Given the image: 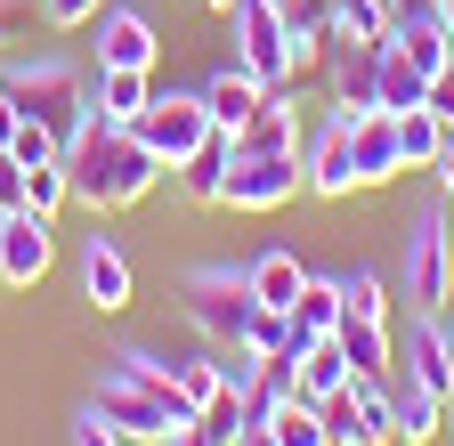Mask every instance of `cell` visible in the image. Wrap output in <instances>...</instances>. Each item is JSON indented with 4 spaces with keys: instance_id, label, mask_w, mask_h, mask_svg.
I'll return each mask as SVG.
<instances>
[{
    "instance_id": "obj_1",
    "label": "cell",
    "mask_w": 454,
    "mask_h": 446,
    "mask_svg": "<svg viewBox=\"0 0 454 446\" xmlns=\"http://www.w3.org/2000/svg\"><path fill=\"white\" fill-rule=\"evenodd\" d=\"M66 179H74V203H82V211H130V203L154 195L162 162H154V146H146L130 122L90 114V122L66 138Z\"/></svg>"
},
{
    "instance_id": "obj_2",
    "label": "cell",
    "mask_w": 454,
    "mask_h": 446,
    "mask_svg": "<svg viewBox=\"0 0 454 446\" xmlns=\"http://www.w3.org/2000/svg\"><path fill=\"white\" fill-rule=\"evenodd\" d=\"M0 98H9L25 122H41L57 146L90 122V74L66 66V58H33V66H17V74H0Z\"/></svg>"
},
{
    "instance_id": "obj_3",
    "label": "cell",
    "mask_w": 454,
    "mask_h": 446,
    "mask_svg": "<svg viewBox=\"0 0 454 446\" xmlns=\"http://www.w3.org/2000/svg\"><path fill=\"white\" fill-rule=\"evenodd\" d=\"M252 276L244 268H195L187 276V325L203 333L211 349H244V325H252Z\"/></svg>"
},
{
    "instance_id": "obj_4",
    "label": "cell",
    "mask_w": 454,
    "mask_h": 446,
    "mask_svg": "<svg viewBox=\"0 0 454 446\" xmlns=\"http://www.w3.org/2000/svg\"><path fill=\"white\" fill-rule=\"evenodd\" d=\"M406 301H414V317H438L454 301V228H446V203L414 211V228H406Z\"/></svg>"
},
{
    "instance_id": "obj_5",
    "label": "cell",
    "mask_w": 454,
    "mask_h": 446,
    "mask_svg": "<svg viewBox=\"0 0 454 446\" xmlns=\"http://www.w3.org/2000/svg\"><path fill=\"white\" fill-rule=\"evenodd\" d=\"M130 130L154 146V162H162V171H179V162H187V154H195L219 122H211L203 90H154V98H146V114H138Z\"/></svg>"
},
{
    "instance_id": "obj_6",
    "label": "cell",
    "mask_w": 454,
    "mask_h": 446,
    "mask_svg": "<svg viewBox=\"0 0 454 446\" xmlns=\"http://www.w3.org/2000/svg\"><path fill=\"white\" fill-rule=\"evenodd\" d=\"M227 33H236V66H252L268 90H293V25H284L276 0H236Z\"/></svg>"
},
{
    "instance_id": "obj_7",
    "label": "cell",
    "mask_w": 454,
    "mask_h": 446,
    "mask_svg": "<svg viewBox=\"0 0 454 446\" xmlns=\"http://www.w3.org/2000/svg\"><path fill=\"white\" fill-rule=\"evenodd\" d=\"M293 195H309V179H301V154H236L227 162V211H252V219H268V211H284Z\"/></svg>"
},
{
    "instance_id": "obj_8",
    "label": "cell",
    "mask_w": 454,
    "mask_h": 446,
    "mask_svg": "<svg viewBox=\"0 0 454 446\" xmlns=\"http://www.w3.org/2000/svg\"><path fill=\"white\" fill-rule=\"evenodd\" d=\"M90 406H98V414H106L114 430H122L130 446H170V438H179V430H187V422H179V414H170L162 398H146V389H138V381H122V373H106Z\"/></svg>"
},
{
    "instance_id": "obj_9",
    "label": "cell",
    "mask_w": 454,
    "mask_h": 446,
    "mask_svg": "<svg viewBox=\"0 0 454 446\" xmlns=\"http://www.w3.org/2000/svg\"><path fill=\"white\" fill-rule=\"evenodd\" d=\"M57 268V228H49V211H9L0 219V285H17V293H33L41 276Z\"/></svg>"
},
{
    "instance_id": "obj_10",
    "label": "cell",
    "mask_w": 454,
    "mask_h": 446,
    "mask_svg": "<svg viewBox=\"0 0 454 446\" xmlns=\"http://www.w3.org/2000/svg\"><path fill=\"white\" fill-rule=\"evenodd\" d=\"M301 179H309V195H325V203L357 195V162H349V114H333L325 130H309V138H301Z\"/></svg>"
},
{
    "instance_id": "obj_11",
    "label": "cell",
    "mask_w": 454,
    "mask_h": 446,
    "mask_svg": "<svg viewBox=\"0 0 454 446\" xmlns=\"http://www.w3.org/2000/svg\"><path fill=\"white\" fill-rule=\"evenodd\" d=\"M349 162H357V187H389L397 171H406L389 106H365V114H349Z\"/></svg>"
},
{
    "instance_id": "obj_12",
    "label": "cell",
    "mask_w": 454,
    "mask_h": 446,
    "mask_svg": "<svg viewBox=\"0 0 454 446\" xmlns=\"http://www.w3.org/2000/svg\"><path fill=\"white\" fill-rule=\"evenodd\" d=\"M130 293H138L130 252L114 236H82V301H98V317H114V309H130Z\"/></svg>"
},
{
    "instance_id": "obj_13",
    "label": "cell",
    "mask_w": 454,
    "mask_h": 446,
    "mask_svg": "<svg viewBox=\"0 0 454 446\" xmlns=\"http://www.w3.org/2000/svg\"><path fill=\"white\" fill-rule=\"evenodd\" d=\"M260 98H268V82H260L252 66H236V58L203 74V106H211V122H219L227 138H236V130H244V122L260 114Z\"/></svg>"
},
{
    "instance_id": "obj_14",
    "label": "cell",
    "mask_w": 454,
    "mask_h": 446,
    "mask_svg": "<svg viewBox=\"0 0 454 446\" xmlns=\"http://www.w3.org/2000/svg\"><path fill=\"white\" fill-rule=\"evenodd\" d=\"M98 66H138V74H154V66H162L154 25H146L138 9H106V17H98Z\"/></svg>"
},
{
    "instance_id": "obj_15",
    "label": "cell",
    "mask_w": 454,
    "mask_h": 446,
    "mask_svg": "<svg viewBox=\"0 0 454 446\" xmlns=\"http://www.w3.org/2000/svg\"><path fill=\"white\" fill-rule=\"evenodd\" d=\"M301 114H293V90H268L260 98V114L236 130V154H301Z\"/></svg>"
},
{
    "instance_id": "obj_16",
    "label": "cell",
    "mask_w": 454,
    "mask_h": 446,
    "mask_svg": "<svg viewBox=\"0 0 454 446\" xmlns=\"http://www.w3.org/2000/svg\"><path fill=\"white\" fill-rule=\"evenodd\" d=\"M397 373H414V381H430V389L454 398V357H446V325L438 317H414L397 333Z\"/></svg>"
},
{
    "instance_id": "obj_17",
    "label": "cell",
    "mask_w": 454,
    "mask_h": 446,
    "mask_svg": "<svg viewBox=\"0 0 454 446\" xmlns=\"http://www.w3.org/2000/svg\"><path fill=\"white\" fill-rule=\"evenodd\" d=\"M389 406H397V446H430L446 430V389L414 381V373H397L389 381Z\"/></svg>"
},
{
    "instance_id": "obj_18",
    "label": "cell",
    "mask_w": 454,
    "mask_h": 446,
    "mask_svg": "<svg viewBox=\"0 0 454 446\" xmlns=\"http://www.w3.org/2000/svg\"><path fill=\"white\" fill-rule=\"evenodd\" d=\"M146 98H154V74H138V66H98L90 74V114H106V122H138Z\"/></svg>"
},
{
    "instance_id": "obj_19",
    "label": "cell",
    "mask_w": 454,
    "mask_h": 446,
    "mask_svg": "<svg viewBox=\"0 0 454 446\" xmlns=\"http://www.w3.org/2000/svg\"><path fill=\"white\" fill-rule=\"evenodd\" d=\"M333 341H340V357H349V373H397V333L381 317H349L340 309Z\"/></svg>"
},
{
    "instance_id": "obj_20",
    "label": "cell",
    "mask_w": 454,
    "mask_h": 446,
    "mask_svg": "<svg viewBox=\"0 0 454 446\" xmlns=\"http://www.w3.org/2000/svg\"><path fill=\"white\" fill-rule=\"evenodd\" d=\"M389 49L406 58L422 82H438L446 66H454V33H446V17H406V25H389Z\"/></svg>"
},
{
    "instance_id": "obj_21",
    "label": "cell",
    "mask_w": 454,
    "mask_h": 446,
    "mask_svg": "<svg viewBox=\"0 0 454 446\" xmlns=\"http://www.w3.org/2000/svg\"><path fill=\"white\" fill-rule=\"evenodd\" d=\"M349 398H357V422L340 446H397V406H389V373H357L349 381Z\"/></svg>"
},
{
    "instance_id": "obj_22",
    "label": "cell",
    "mask_w": 454,
    "mask_h": 446,
    "mask_svg": "<svg viewBox=\"0 0 454 446\" xmlns=\"http://www.w3.org/2000/svg\"><path fill=\"white\" fill-rule=\"evenodd\" d=\"M227 162H236V138L211 130V138L179 162V195H187V203H219V195H227Z\"/></svg>"
},
{
    "instance_id": "obj_23",
    "label": "cell",
    "mask_w": 454,
    "mask_h": 446,
    "mask_svg": "<svg viewBox=\"0 0 454 446\" xmlns=\"http://www.w3.org/2000/svg\"><path fill=\"white\" fill-rule=\"evenodd\" d=\"M244 276H252V301H260V309H293V301H301V285H309V268H301L293 252H260Z\"/></svg>"
},
{
    "instance_id": "obj_24",
    "label": "cell",
    "mask_w": 454,
    "mask_h": 446,
    "mask_svg": "<svg viewBox=\"0 0 454 446\" xmlns=\"http://www.w3.org/2000/svg\"><path fill=\"white\" fill-rule=\"evenodd\" d=\"M389 122H397V154H406V171H430V162H438V146H446L438 106L422 98V106H406V114H389Z\"/></svg>"
},
{
    "instance_id": "obj_25",
    "label": "cell",
    "mask_w": 454,
    "mask_h": 446,
    "mask_svg": "<svg viewBox=\"0 0 454 446\" xmlns=\"http://www.w3.org/2000/svg\"><path fill=\"white\" fill-rule=\"evenodd\" d=\"M430 98V82L406 66V58H397V49L381 41V58H373V106H389V114H406V106H422Z\"/></svg>"
},
{
    "instance_id": "obj_26",
    "label": "cell",
    "mask_w": 454,
    "mask_h": 446,
    "mask_svg": "<svg viewBox=\"0 0 454 446\" xmlns=\"http://www.w3.org/2000/svg\"><path fill=\"white\" fill-rule=\"evenodd\" d=\"M293 325L309 333V341H325V333L340 325V276H309L301 301H293Z\"/></svg>"
},
{
    "instance_id": "obj_27",
    "label": "cell",
    "mask_w": 454,
    "mask_h": 446,
    "mask_svg": "<svg viewBox=\"0 0 454 446\" xmlns=\"http://www.w3.org/2000/svg\"><path fill=\"white\" fill-rule=\"evenodd\" d=\"M340 381H357V373H349V357H340V341L325 333V341L301 349V398H325V389H340Z\"/></svg>"
},
{
    "instance_id": "obj_28",
    "label": "cell",
    "mask_w": 454,
    "mask_h": 446,
    "mask_svg": "<svg viewBox=\"0 0 454 446\" xmlns=\"http://www.w3.org/2000/svg\"><path fill=\"white\" fill-rule=\"evenodd\" d=\"M268 430H276V446H333V430H325V414H317V398H284Z\"/></svg>"
},
{
    "instance_id": "obj_29",
    "label": "cell",
    "mask_w": 454,
    "mask_h": 446,
    "mask_svg": "<svg viewBox=\"0 0 454 446\" xmlns=\"http://www.w3.org/2000/svg\"><path fill=\"white\" fill-rule=\"evenodd\" d=\"M74 203V179H66V154H49V162H33V171H25V211H66Z\"/></svg>"
},
{
    "instance_id": "obj_30",
    "label": "cell",
    "mask_w": 454,
    "mask_h": 446,
    "mask_svg": "<svg viewBox=\"0 0 454 446\" xmlns=\"http://www.w3.org/2000/svg\"><path fill=\"white\" fill-rule=\"evenodd\" d=\"M340 309L389 325V285H381V268H340Z\"/></svg>"
},
{
    "instance_id": "obj_31",
    "label": "cell",
    "mask_w": 454,
    "mask_h": 446,
    "mask_svg": "<svg viewBox=\"0 0 454 446\" xmlns=\"http://www.w3.org/2000/svg\"><path fill=\"white\" fill-rule=\"evenodd\" d=\"M284 25H293V41H325L333 33V0H276Z\"/></svg>"
},
{
    "instance_id": "obj_32",
    "label": "cell",
    "mask_w": 454,
    "mask_h": 446,
    "mask_svg": "<svg viewBox=\"0 0 454 446\" xmlns=\"http://www.w3.org/2000/svg\"><path fill=\"white\" fill-rule=\"evenodd\" d=\"M9 154H17V162H25V171H33V162H49V154H66V146H57V138H49L41 122H17V138H9Z\"/></svg>"
},
{
    "instance_id": "obj_33",
    "label": "cell",
    "mask_w": 454,
    "mask_h": 446,
    "mask_svg": "<svg viewBox=\"0 0 454 446\" xmlns=\"http://www.w3.org/2000/svg\"><path fill=\"white\" fill-rule=\"evenodd\" d=\"M74 446H130V438L114 430V422H106L98 406H82V414H74Z\"/></svg>"
},
{
    "instance_id": "obj_34",
    "label": "cell",
    "mask_w": 454,
    "mask_h": 446,
    "mask_svg": "<svg viewBox=\"0 0 454 446\" xmlns=\"http://www.w3.org/2000/svg\"><path fill=\"white\" fill-rule=\"evenodd\" d=\"M41 17L57 33H74V25H98V0H41Z\"/></svg>"
},
{
    "instance_id": "obj_35",
    "label": "cell",
    "mask_w": 454,
    "mask_h": 446,
    "mask_svg": "<svg viewBox=\"0 0 454 446\" xmlns=\"http://www.w3.org/2000/svg\"><path fill=\"white\" fill-rule=\"evenodd\" d=\"M17 203H25V162L0 146V211H17Z\"/></svg>"
},
{
    "instance_id": "obj_36",
    "label": "cell",
    "mask_w": 454,
    "mask_h": 446,
    "mask_svg": "<svg viewBox=\"0 0 454 446\" xmlns=\"http://www.w3.org/2000/svg\"><path fill=\"white\" fill-rule=\"evenodd\" d=\"M389 25H406V17H446V0H381Z\"/></svg>"
},
{
    "instance_id": "obj_37",
    "label": "cell",
    "mask_w": 454,
    "mask_h": 446,
    "mask_svg": "<svg viewBox=\"0 0 454 446\" xmlns=\"http://www.w3.org/2000/svg\"><path fill=\"white\" fill-rule=\"evenodd\" d=\"M430 179H438V195L454 203V130H446V146H438V162H430Z\"/></svg>"
},
{
    "instance_id": "obj_38",
    "label": "cell",
    "mask_w": 454,
    "mask_h": 446,
    "mask_svg": "<svg viewBox=\"0 0 454 446\" xmlns=\"http://www.w3.org/2000/svg\"><path fill=\"white\" fill-rule=\"evenodd\" d=\"M430 106H438V122H446V130H454V66H446V74H438V82H430Z\"/></svg>"
},
{
    "instance_id": "obj_39",
    "label": "cell",
    "mask_w": 454,
    "mask_h": 446,
    "mask_svg": "<svg viewBox=\"0 0 454 446\" xmlns=\"http://www.w3.org/2000/svg\"><path fill=\"white\" fill-rule=\"evenodd\" d=\"M17 122H25V114H17V106H9V98H0V146H9V138H17Z\"/></svg>"
},
{
    "instance_id": "obj_40",
    "label": "cell",
    "mask_w": 454,
    "mask_h": 446,
    "mask_svg": "<svg viewBox=\"0 0 454 446\" xmlns=\"http://www.w3.org/2000/svg\"><path fill=\"white\" fill-rule=\"evenodd\" d=\"M17 33V0H0V41H9Z\"/></svg>"
},
{
    "instance_id": "obj_41",
    "label": "cell",
    "mask_w": 454,
    "mask_h": 446,
    "mask_svg": "<svg viewBox=\"0 0 454 446\" xmlns=\"http://www.w3.org/2000/svg\"><path fill=\"white\" fill-rule=\"evenodd\" d=\"M438 325H446V357H454V301H446V309H438Z\"/></svg>"
},
{
    "instance_id": "obj_42",
    "label": "cell",
    "mask_w": 454,
    "mask_h": 446,
    "mask_svg": "<svg viewBox=\"0 0 454 446\" xmlns=\"http://www.w3.org/2000/svg\"><path fill=\"white\" fill-rule=\"evenodd\" d=\"M203 9H219V17H227V9H236V0H203Z\"/></svg>"
},
{
    "instance_id": "obj_43",
    "label": "cell",
    "mask_w": 454,
    "mask_h": 446,
    "mask_svg": "<svg viewBox=\"0 0 454 446\" xmlns=\"http://www.w3.org/2000/svg\"><path fill=\"white\" fill-rule=\"evenodd\" d=\"M446 33H454V0H446Z\"/></svg>"
},
{
    "instance_id": "obj_44",
    "label": "cell",
    "mask_w": 454,
    "mask_h": 446,
    "mask_svg": "<svg viewBox=\"0 0 454 446\" xmlns=\"http://www.w3.org/2000/svg\"><path fill=\"white\" fill-rule=\"evenodd\" d=\"M446 422H454V398H446Z\"/></svg>"
},
{
    "instance_id": "obj_45",
    "label": "cell",
    "mask_w": 454,
    "mask_h": 446,
    "mask_svg": "<svg viewBox=\"0 0 454 446\" xmlns=\"http://www.w3.org/2000/svg\"><path fill=\"white\" fill-rule=\"evenodd\" d=\"M0 219H9V211H0Z\"/></svg>"
}]
</instances>
